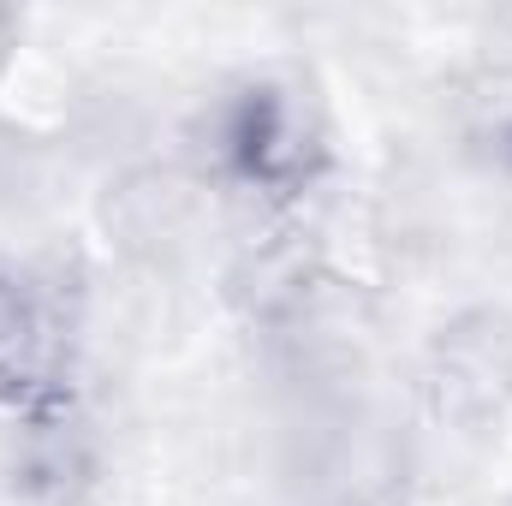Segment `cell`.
Instances as JSON below:
<instances>
[{"instance_id":"6da1fadb","label":"cell","mask_w":512,"mask_h":506,"mask_svg":"<svg viewBox=\"0 0 512 506\" xmlns=\"http://www.w3.org/2000/svg\"><path fill=\"white\" fill-rule=\"evenodd\" d=\"M227 155L239 161L245 179L268 185V191H286L310 173L316 126L292 90H251L227 120Z\"/></svg>"},{"instance_id":"7a4b0ae2","label":"cell","mask_w":512,"mask_h":506,"mask_svg":"<svg viewBox=\"0 0 512 506\" xmlns=\"http://www.w3.org/2000/svg\"><path fill=\"white\" fill-rule=\"evenodd\" d=\"M30 352H36V316L18 298V286L0 280V381L24 376L30 370Z\"/></svg>"}]
</instances>
